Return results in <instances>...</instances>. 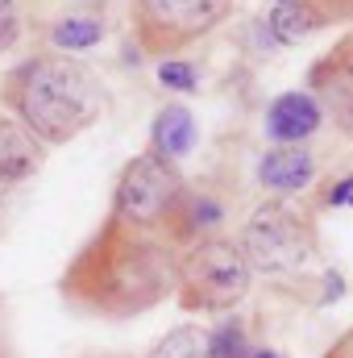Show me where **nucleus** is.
<instances>
[{
  "instance_id": "f257e3e1",
  "label": "nucleus",
  "mask_w": 353,
  "mask_h": 358,
  "mask_svg": "<svg viewBox=\"0 0 353 358\" xmlns=\"http://www.w3.org/2000/svg\"><path fill=\"white\" fill-rule=\"evenodd\" d=\"M179 255L183 250L175 242L133 229L108 213L63 267L59 296L67 308L84 317H100V321L142 317L175 296Z\"/></svg>"
},
{
  "instance_id": "f03ea898",
  "label": "nucleus",
  "mask_w": 353,
  "mask_h": 358,
  "mask_svg": "<svg viewBox=\"0 0 353 358\" xmlns=\"http://www.w3.org/2000/svg\"><path fill=\"white\" fill-rule=\"evenodd\" d=\"M108 104V84L75 55L38 50L0 76V108L46 150L84 138Z\"/></svg>"
},
{
  "instance_id": "7ed1b4c3",
  "label": "nucleus",
  "mask_w": 353,
  "mask_h": 358,
  "mask_svg": "<svg viewBox=\"0 0 353 358\" xmlns=\"http://www.w3.org/2000/svg\"><path fill=\"white\" fill-rule=\"evenodd\" d=\"M187 196H191V183L183 179L179 163L158 159L154 150H142L133 155L112 183V217L133 225V229H146V234H158L167 242H175L179 250H187V238H183V208H187Z\"/></svg>"
},
{
  "instance_id": "20e7f679",
  "label": "nucleus",
  "mask_w": 353,
  "mask_h": 358,
  "mask_svg": "<svg viewBox=\"0 0 353 358\" xmlns=\"http://www.w3.org/2000/svg\"><path fill=\"white\" fill-rule=\"evenodd\" d=\"M254 292V271L246 263L237 238H200L179 255L175 304L183 313H216L229 317Z\"/></svg>"
},
{
  "instance_id": "39448f33",
  "label": "nucleus",
  "mask_w": 353,
  "mask_h": 358,
  "mask_svg": "<svg viewBox=\"0 0 353 358\" xmlns=\"http://www.w3.org/2000/svg\"><path fill=\"white\" fill-rule=\"evenodd\" d=\"M316 221L308 217V208L291 204L287 196H270L262 200L241 234H237V246L246 255V263L254 275L266 279H283V275H295L316 259Z\"/></svg>"
},
{
  "instance_id": "423d86ee",
  "label": "nucleus",
  "mask_w": 353,
  "mask_h": 358,
  "mask_svg": "<svg viewBox=\"0 0 353 358\" xmlns=\"http://www.w3.org/2000/svg\"><path fill=\"white\" fill-rule=\"evenodd\" d=\"M237 0H125L129 29L142 55L171 59L204 42L233 17Z\"/></svg>"
},
{
  "instance_id": "0eeeda50",
  "label": "nucleus",
  "mask_w": 353,
  "mask_h": 358,
  "mask_svg": "<svg viewBox=\"0 0 353 358\" xmlns=\"http://www.w3.org/2000/svg\"><path fill=\"white\" fill-rule=\"evenodd\" d=\"M303 80H308V96L320 104L324 121H333L341 138H353V29L341 34L324 55L312 59Z\"/></svg>"
},
{
  "instance_id": "6e6552de",
  "label": "nucleus",
  "mask_w": 353,
  "mask_h": 358,
  "mask_svg": "<svg viewBox=\"0 0 353 358\" xmlns=\"http://www.w3.org/2000/svg\"><path fill=\"white\" fill-rule=\"evenodd\" d=\"M42 167H46V146L38 138H29L0 108V229L13 213V204L21 200V192L42 176Z\"/></svg>"
},
{
  "instance_id": "1a4fd4ad",
  "label": "nucleus",
  "mask_w": 353,
  "mask_h": 358,
  "mask_svg": "<svg viewBox=\"0 0 353 358\" xmlns=\"http://www.w3.org/2000/svg\"><path fill=\"white\" fill-rule=\"evenodd\" d=\"M341 21H353V0H295V4L270 13V25L283 42L312 38V34L333 29Z\"/></svg>"
},
{
  "instance_id": "9d476101",
  "label": "nucleus",
  "mask_w": 353,
  "mask_h": 358,
  "mask_svg": "<svg viewBox=\"0 0 353 358\" xmlns=\"http://www.w3.org/2000/svg\"><path fill=\"white\" fill-rule=\"evenodd\" d=\"M320 125H324V113H320V104H316L308 92H283V96H274V104L266 108V134H270L274 142H283V146L312 138Z\"/></svg>"
},
{
  "instance_id": "9b49d317",
  "label": "nucleus",
  "mask_w": 353,
  "mask_h": 358,
  "mask_svg": "<svg viewBox=\"0 0 353 358\" xmlns=\"http://www.w3.org/2000/svg\"><path fill=\"white\" fill-rule=\"evenodd\" d=\"M316 179V159L303 146H270L258 163V183L274 196H295Z\"/></svg>"
},
{
  "instance_id": "f8f14e48",
  "label": "nucleus",
  "mask_w": 353,
  "mask_h": 358,
  "mask_svg": "<svg viewBox=\"0 0 353 358\" xmlns=\"http://www.w3.org/2000/svg\"><path fill=\"white\" fill-rule=\"evenodd\" d=\"M195 138H200V129H195V113L187 104H167L150 125V150L167 163H183L195 150Z\"/></svg>"
},
{
  "instance_id": "ddd939ff",
  "label": "nucleus",
  "mask_w": 353,
  "mask_h": 358,
  "mask_svg": "<svg viewBox=\"0 0 353 358\" xmlns=\"http://www.w3.org/2000/svg\"><path fill=\"white\" fill-rule=\"evenodd\" d=\"M104 38V17L100 13H88V8H80V13H63L50 29H46V42L59 50V55H75V50H88Z\"/></svg>"
},
{
  "instance_id": "4468645a",
  "label": "nucleus",
  "mask_w": 353,
  "mask_h": 358,
  "mask_svg": "<svg viewBox=\"0 0 353 358\" xmlns=\"http://www.w3.org/2000/svg\"><path fill=\"white\" fill-rule=\"evenodd\" d=\"M146 358H208V329L195 325V321L175 325L154 342V350Z\"/></svg>"
},
{
  "instance_id": "2eb2a0df",
  "label": "nucleus",
  "mask_w": 353,
  "mask_h": 358,
  "mask_svg": "<svg viewBox=\"0 0 353 358\" xmlns=\"http://www.w3.org/2000/svg\"><path fill=\"white\" fill-rule=\"evenodd\" d=\"M254 350L250 346V338H246V325H241V317H220V325H212L208 329V358H246Z\"/></svg>"
},
{
  "instance_id": "dca6fc26",
  "label": "nucleus",
  "mask_w": 353,
  "mask_h": 358,
  "mask_svg": "<svg viewBox=\"0 0 353 358\" xmlns=\"http://www.w3.org/2000/svg\"><path fill=\"white\" fill-rule=\"evenodd\" d=\"M25 34V13H21V0H0V55L13 50Z\"/></svg>"
},
{
  "instance_id": "f3484780",
  "label": "nucleus",
  "mask_w": 353,
  "mask_h": 358,
  "mask_svg": "<svg viewBox=\"0 0 353 358\" xmlns=\"http://www.w3.org/2000/svg\"><path fill=\"white\" fill-rule=\"evenodd\" d=\"M158 84L171 88V92H195V67H191V63L167 59V63L158 67Z\"/></svg>"
},
{
  "instance_id": "a211bd4d",
  "label": "nucleus",
  "mask_w": 353,
  "mask_h": 358,
  "mask_svg": "<svg viewBox=\"0 0 353 358\" xmlns=\"http://www.w3.org/2000/svg\"><path fill=\"white\" fill-rule=\"evenodd\" d=\"M324 204H353V176H345L341 183H333L324 192Z\"/></svg>"
},
{
  "instance_id": "6ab92c4d",
  "label": "nucleus",
  "mask_w": 353,
  "mask_h": 358,
  "mask_svg": "<svg viewBox=\"0 0 353 358\" xmlns=\"http://www.w3.org/2000/svg\"><path fill=\"white\" fill-rule=\"evenodd\" d=\"M320 358H353V325H350V329H341V334H337V342H333Z\"/></svg>"
},
{
  "instance_id": "aec40b11",
  "label": "nucleus",
  "mask_w": 353,
  "mask_h": 358,
  "mask_svg": "<svg viewBox=\"0 0 353 358\" xmlns=\"http://www.w3.org/2000/svg\"><path fill=\"white\" fill-rule=\"evenodd\" d=\"M246 358H283V355H274V350H266V346H254Z\"/></svg>"
},
{
  "instance_id": "412c9836",
  "label": "nucleus",
  "mask_w": 353,
  "mask_h": 358,
  "mask_svg": "<svg viewBox=\"0 0 353 358\" xmlns=\"http://www.w3.org/2000/svg\"><path fill=\"white\" fill-rule=\"evenodd\" d=\"M287 4H295V0H274V8H287Z\"/></svg>"
}]
</instances>
